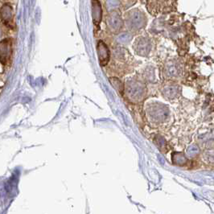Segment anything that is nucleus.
Instances as JSON below:
<instances>
[{"instance_id": "nucleus-1", "label": "nucleus", "mask_w": 214, "mask_h": 214, "mask_svg": "<svg viewBox=\"0 0 214 214\" xmlns=\"http://www.w3.org/2000/svg\"><path fill=\"white\" fill-rule=\"evenodd\" d=\"M12 53L11 40L6 39L0 42V62L3 64H7Z\"/></svg>"}, {"instance_id": "nucleus-2", "label": "nucleus", "mask_w": 214, "mask_h": 214, "mask_svg": "<svg viewBox=\"0 0 214 214\" xmlns=\"http://www.w3.org/2000/svg\"><path fill=\"white\" fill-rule=\"evenodd\" d=\"M97 53L101 65L104 66L107 64L109 60V51L104 42L99 41L97 43Z\"/></svg>"}, {"instance_id": "nucleus-3", "label": "nucleus", "mask_w": 214, "mask_h": 214, "mask_svg": "<svg viewBox=\"0 0 214 214\" xmlns=\"http://www.w3.org/2000/svg\"><path fill=\"white\" fill-rule=\"evenodd\" d=\"M144 90L142 85H138L136 82H134L128 85L127 94L130 98L132 100L140 99L141 97L143 95Z\"/></svg>"}, {"instance_id": "nucleus-4", "label": "nucleus", "mask_w": 214, "mask_h": 214, "mask_svg": "<svg viewBox=\"0 0 214 214\" xmlns=\"http://www.w3.org/2000/svg\"><path fill=\"white\" fill-rule=\"evenodd\" d=\"M109 81L112 84V85L114 87L115 90H117L121 95H122L124 93V85L122 84L121 81L117 77H110Z\"/></svg>"}]
</instances>
